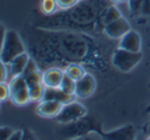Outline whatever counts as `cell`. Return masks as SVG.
<instances>
[{
  "label": "cell",
  "instance_id": "obj_22",
  "mask_svg": "<svg viewBox=\"0 0 150 140\" xmlns=\"http://www.w3.org/2000/svg\"><path fill=\"white\" fill-rule=\"evenodd\" d=\"M140 14H142V15H146V17H150V0H144L143 1Z\"/></svg>",
  "mask_w": 150,
  "mask_h": 140
},
{
  "label": "cell",
  "instance_id": "obj_11",
  "mask_svg": "<svg viewBox=\"0 0 150 140\" xmlns=\"http://www.w3.org/2000/svg\"><path fill=\"white\" fill-rule=\"evenodd\" d=\"M65 73L63 70L60 69H49L44 73V84L45 87H60L62 84V80L65 77Z\"/></svg>",
  "mask_w": 150,
  "mask_h": 140
},
{
  "label": "cell",
  "instance_id": "obj_19",
  "mask_svg": "<svg viewBox=\"0 0 150 140\" xmlns=\"http://www.w3.org/2000/svg\"><path fill=\"white\" fill-rule=\"evenodd\" d=\"M56 1H58L59 8H63V10H66V8H70V7L76 6L79 0H56Z\"/></svg>",
  "mask_w": 150,
  "mask_h": 140
},
{
  "label": "cell",
  "instance_id": "obj_5",
  "mask_svg": "<svg viewBox=\"0 0 150 140\" xmlns=\"http://www.w3.org/2000/svg\"><path fill=\"white\" fill-rule=\"evenodd\" d=\"M96 91V79L91 74L86 73L81 79L76 81V93L74 95L77 98H88Z\"/></svg>",
  "mask_w": 150,
  "mask_h": 140
},
{
  "label": "cell",
  "instance_id": "obj_17",
  "mask_svg": "<svg viewBox=\"0 0 150 140\" xmlns=\"http://www.w3.org/2000/svg\"><path fill=\"white\" fill-rule=\"evenodd\" d=\"M8 97H10V83L3 81L0 83V100L6 101Z\"/></svg>",
  "mask_w": 150,
  "mask_h": 140
},
{
  "label": "cell",
  "instance_id": "obj_13",
  "mask_svg": "<svg viewBox=\"0 0 150 140\" xmlns=\"http://www.w3.org/2000/svg\"><path fill=\"white\" fill-rule=\"evenodd\" d=\"M60 88H62L63 91H66L67 94H72V95H74V93H76V80H74V79H72L69 74L65 73V77H63L62 84H60Z\"/></svg>",
  "mask_w": 150,
  "mask_h": 140
},
{
  "label": "cell",
  "instance_id": "obj_7",
  "mask_svg": "<svg viewBox=\"0 0 150 140\" xmlns=\"http://www.w3.org/2000/svg\"><path fill=\"white\" fill-rule=\"evenodd\" d=\"M63 102L55 100H42L37 107V113L42 118H56L60 109L63 108Z\"/></svg>",
  "mask_w": 150,
  "mask_h": 140
},
{
  "label": "cell",
  "instance_id": "obj_23",
  "mask_svg": "<svg viewBox=\"0 0 150 140\" xmlns=\"http://www.w3.org/2000/svg\"><path fill=\"white\" fill-rule=\"evenodd\" d=\"M24 139H34V134H31L28 130H25L24 132Z\"/></svg>",
  "mask_w": 150,
  "mask_h": 140
},
{
  "label": "cell",
  "instance_id": "obj_16",
  "mask_svg": "<svg viewBox=\"0 0 150 140\" xmlns=\"http://www.w3.org/2000/svg\"><path fill=\"white\" fill-rule=\"evenodd\" d=\"M143 1L144 0H128V6H129V10L132 13H140L142 10V6H143Z\"/></svg>",
  "mask_w": 150,
  "mask_h": 140
},
{
  "label": "cell",
  "instance_id": "obj_12",
  "mask_svg": "<svg viewBox=\"0 0 150 140\" xmlns=\"http://www.w3.org/2000/svg\"><path fill=\"white\" fill-rule=\"evenodd\" d=\"M135 129L132 125H126V126H122L119 129H115L112 132H108V133H104L105 139H112V140H117V139H124V140H131L135 139Z\"/></svg>",
  "mask_w": 150,
  "mask_h": 140
},
{
  "label": "cell",
  "instance_id": "obj_10",
  "mask_svg": "<svg viewBox=\"0 0 150 140\" xmlns=\"http://www.w3.org/2000/svg\"><path fill=\"white\" fill-rule=\"evenodd\" d=\"M42 100H55V101H60L63 104H67V102L73 101V95L63 91L60 87H46Z\"/></svg>",
  "mask_w": 150,
  "mask_h": 140
},
{
  "label": "cell",
  "instance_id": "obj_26",
  "mask_svg": "<svg viewBox=\"0 0 150 140\" xmlns=\"http://www.w3.org/2000/svg\"><path fill=\"white\" fill-rule=\"evenodd\" d=\"M147 132H149V134H150V123H149V127H147ZM150 139V137H149Z\"/></svg>",
  "mask_w": 150,
  "mask_h": 140
},
{
  "label": "cell",
  "instance_id": "obj_24",
  "mask_svg": "<svg viewBox=\"0 0 150 140\" xmlns=\"http://www.w3.org/2000/svg\"><path fill=\"white\" fill-rule=\"evenodd\" d=\"M111 1H112V3H117V4H118V3H122V1H125V0H111Z\"/></svg>",
  "mask_w": 150,
  "mask_h": 140
},
{
  "label": "cell",
  "instance_id": "obj_2",
  "mask_svg": "<svg viewBox=\"0 0 150 140\" xmlns=\"http://www.w3.org/2000/svg\"><path fill=\"white\" fill-rule=\"evenodd\" d=\"M140 59H142V53L140 52H132V51H126V49L119 48V49H117L114 52L112 65L117 67L118 70H121L124 73H128L140 62Z\"/></svg>",
  "mask_w": 150,
  "mask_h": 140
},
{
  "label": "cell",
  "instance_id": "obj_1",
  "mask_svg": "<svg viewBox=\"0 0 150 140\" xmlns=\"http://www.w3.org/2000/svg\"><path fill=\"white\" fill-rule=\"evenodd\" d=\"M24 45L21 42L18 34L10 30L4 31V27L1 25V51H0V60L3 63H10L16 59L18 55L24 53Z\"/></svg>",
  "mask_w": 150,
  "mask_h": 140
},
{
  "label": "cell",
  "instance_id": "obj_15",
  "mask_svg": "<svg viewBox=\"0 0 150 140\" xmlns=\"http://www.w3.org/2000/svg\"><path fill=\"white\" fill-rule=\"evenodd\" d=\"M58 7L59 6H58V1L56 0H42L41 1V8L46 14H52Z\"/></svg>",
  "mask_w": 150,
  "mask_h": 140
},
{
  "label": "cell",
  "instance_id": "obj_9",
  "mask_svg": "<svg viewBox=\"0 0 150 140\" xmlns=\"http://www.w3.org/2000/svg\"><path fill=\"white\" fill-rule=\"evenodd\" d=\"M119 48L126 49V51H132V52H140V48H142L140 35H139L136 31H132V30L128 31V32L121 38Z\"/></svg>",
  "mask_w": 150,
  "mask_h": 140
},
{
  "label": "cell",
  "instance_id": "obj_8",
  "mask_svg": "<svg viewBox=\"0 0 150 140\" xmlns=\"http://www.w3.org/2000/svg\"><path fill=\"white\" fill-rule=\"evenodd\" d=\"M28 62H30V58H28V55L24 52V53L18 55L16 59H13L10 63H6L7 70H8L7 83H10V81L13 80V79H16L17 76H21V74L24 73V70H25Z\"/></svg>",
  "mask_w": 150,
  "mask_h": 140
},
{
  "label": "cell",
  "instance_id": "obj_6",
  "mask_svg": "<svg viewBox=\"0 0 150 140\" xmlns=\"http://www.w3.org/2000/svg\"><path fill=\"white\" fill-rule=\"evenodd\" d=\"M128 31H131V25L124 17H118L117 20L105 24L104 28L107 37H111V38H122Z\"/></svg>",
  "mask_w": 150,
  "mask_h": 140
},
{
  "label": "cell",
  "instance_id": "obj_25",
  "mask_svg": "<svg viewBox=\"0 0 150 140\" xmlns=\"http://www.w3.org/2000/svg\"><path fill=\"white\" fill-rule=\"evenodd\" d=\"M146 113H150V105L147 108H146Z\"/></svg>",
  "mask_w": 150,
  "mask_h": 140
},
{
  "label": "cell",
  "instance_id": "obj_20",
  "mask_svg": "<svg viewBox=\"0 0 150 140\" xmlns=\"http://www.w3.org/2000/svg\"><path fill=\"white\" fill-rule=\"evenodd\" d=\"M7 77H8V70H7V65L1 62V65H0V83H3V81H7Z\"/></svg>",
  "mask_w": 150,
  "mask_h": 140
},
{
  "label": "cell",
  "instance_id": "obj_14",
  "mask_svg": "<svg viewBox=\"0 0 150 140\" xmlns=\"http://www.w3.org/2000/svg\"><path fill=\"white\" fill-rule=\"evenodd\" d=\"M66 74H69L72 79H74V80L77 81L79 79H81L86 74V70L81 66H79V65H70V66L66 69Z\"/></svg>",
  "mask_w": 150,
  "mask_h": 140
},
{
  "label": "cell",
  "instance_id": "obj_18",
  "mask_svg": "<svg viewBox=\"0 0 150 140\" xmlns=\"http://www.w3.org/2000/svg\"><path fill=\"white\" fill-rule=\"evenodd\" d=\"M118 17H121V15H119V11H118L115 7L108 8V10H107V13H105V24H108V23H111V21L117 20Z\"/></svg>",
  "mask_w": 150,
  "mask_h": 140
},
{
  "label": "cell",
  "instance_id": "obj_3",
  "mask_svg": "<svg viewBox=\"0 0 150 140\" xmlns=\"http://www.w3.org/2000/svg\"><path fill=\"white\" fill-rule=\"evenodd\" d=\"M10 98L18 107L27 105L30 101H33L30 94V87L23 76H17L10 81Z\"/></svg>",
  "mask_w": 150,
  "mask_h": 140
},
{
  "label": "cell",
  "instance_id": "obj_21",
  "mask_svg": "<svg viewBox=\"0 0 150 140\" xmlns=\"http://www.w3.org/2000/svg\"><path fill=\"white\" fill-rule=\"evenodd\" d=\"M0 133H1V139H10V137H11V134H13L14 132L10 129V127L1 126V129H0Z\"/></svg>",
  "mask_w": 150,
  "mask_h": 140
},
{
  "label": "cell",
  "instance_id": "obj_4",
  "mask_svg": "<svg viewBox=\"0 0 150 140\" xmlns=\"http://www.w3.org/2000/svg\"><path fill=\"white\" fill-rule=\"evenodd\" d=\"M86 115H87V109L81 104L70 101L63 105V108L60 109V112L56 116V120L60 123H70V122L81 119Z\"/></svg>",
  "mask_w": 150,
  "mask_h": 140
}]
</instances>
